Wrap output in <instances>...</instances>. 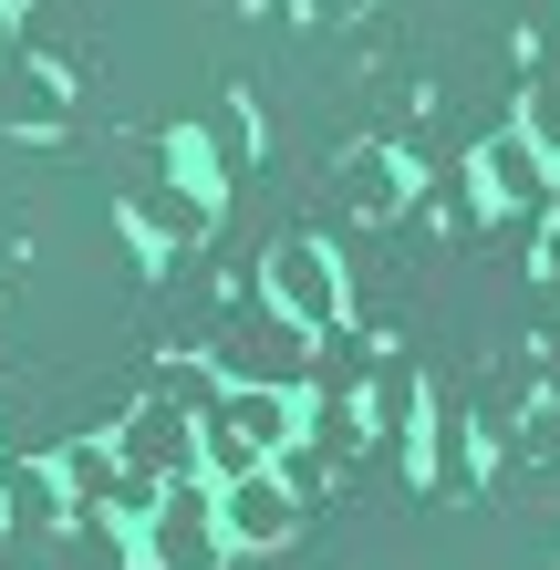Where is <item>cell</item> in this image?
<instances>
[{
  "label": "cell",
  "instance_id": "cell-1",
  "mask_svg": "<svg viewBox=\"0 0 560 570\" xmlns=\"http://www.w3.org/2000/svg\"><path fill=\"white\" fill-rule=\"evenodd\" d=\"M259 312H281L291 332H343L353 312V281H343V259L322 249V239H281V249H259Z\"/></svg>",
  "mask_w": 560,
  "mask_h": 570
},
{
  "label": "cell",
  "instance_id": "cell-2",
  "mask_svg": "<svg viewBox=\"0 0 560 570\" xmlns=\"http://www.w3.org/2000/svg\"><path fill=\"white\" fill-rule=\"evenodd\" d=\"M136 560H146V570H218V560H228L218 488H208V478H177V488L146 509V529H136Z\"/></svg>",
  "mask_w": 560,
  "mask_h": 570
},
{
  "label": "cell",
  "instance_id": "cell-3",
  "mask_svg": "<svg viewBox=\"0 0 560 570\" xmlns=\"http://www.w3.org/2000/svg\"><path fill=\"white\" fill-rule=\"evenodd\" d=\"M208 374L218 384H259V394H312V332H291L281 312H259L239 332L208 343Z\"/></svg>",
  "mask_w": 560,
  "mask_h": 570
},
{
  "label": "cell",
  "instance_id": "cell-4",
  "mask_svg": "<svg viewBox=\"0 0 560 570\" xmlns=\"http://www.w3.org/2000/svg\"><path fill=\"white\" fill-rule=\"evenodd\" d=\"M115 456H125V478L177 488V478H197V415H177V405H125L115 415Z\"/></svg>",
  "mask_w": 560,
  "mask_h": 570
},
{
  "label": "cell",
  "instance_id": "cell-5",
  "mask_svg": "<svg viewBox=\"0 0 560 570\" xmlns=\"http://www.w3.org/2000/svg\"><path fill=\"white\" fill-rule=\"evenodd\" d=\"M218 529H228V550H271V540L302 529V498H291L271 466H259V478H228L218 488Z\"/></svg>",
  "mask_w": 560,
  "mask_h": 570
},
{
  "label": "cell",
  "instance_id": "cell-6",
  "mask_svg": "<svg viewBox=\"0 0 560 570\" xmlns=\"http://www.w3.org/2000/svg\"><path fill=\"white\" fill-rule=\"evenodd\" d=\"M415 478L436 488V498H478V488H488V456H478L468 415H425V425H415Z\"/></svg>",
  "mask_w": 560,
  "mask_h": 570
},
{
  "label": "cell",
  "instance_id": "cell-7",
  "mask_svg": "<svg viewBox=\"0 0 560 570\" xmlns=\"http://www.w3.org/2000/svg\"><path fill=\"white\" fill-rule=\"evenodd\" d=\"M73 519V488H62L52 456H0V529H62Z\"/></svg>",
  "mask_w": 560,
  "mask_h": 570
},
{
  "label": "cell",
  "instance_id": "cell-8",
  "mask_svg": "<svg viewBox=\"0 0 560 570\" xmlns=\"http://www.w3.org/2000/svg\"><path fill=\"white\" fill-rule=\"evenodd\" d=\"M343 208L353 218H405L415 208V166L394 156V146H353L343 156Z\"/></svg>",
  "mask_w": 560,
  "mask_h": 570
},
{
  "label": "cell",
  "instance_id": "cell-9",
  "mask_svg": "<svg viewBox=\"0 0 560 570\" xmlns=\"http://www.w3.org/2000/svg\"><path fill=\"white\" fill-rule=\"evenodd\" d=\"M540 187H560V166H540L519 125H509V136H488V146H478V197H488V208H530Z\"/></svg>",
  "mask_w": 560,
  "mask_h": 570
},
{
  "label": "cell",
  "instance_id": "cell-10",
  "mask_svg": "<svg viewBox=\"0 0 560 570\" xmlns=\"http://www.w3.org/2000/svg\"><path fill=\"white\" fill-rule=\"evenodd\" d=\"M519 136H530L540 166H560V52H540L530 83H519Z\"/></svg>",
  "mask_w": 560,
  "mask_h": 570
},
{
  "label": "cell",
  "instance_id": "cell-11",
  "mask_svg": "<svg viewBox=\"0 0 560 570\" xmlns=\"http://www.w3.org/2000/svg\"><path fill=\"white\" fill-rule=\"evenodd\" d=\"M0 115H11L21 136H52V125L73 115V94H62V73H52V62H21V83L0 94Z\"/></svg>",
  "mask_w": 560,
  "mask_h": 570
},
{
  "label": "cell",
  "instance_id": "cell-12",
  "mask_svg": "<svg viewBox=\"0 0 560 570\" xmlns=\"http://www.w3.org/2000/svg\"><path fill=\"white\" fill-rule=\"evenodd\" d=\"M208 146H218V166H228V177H239V166L259 156V115H249V105H228V115L208 125Z\"/></svg>",
  "mask_w": 560,
  "mask_h": 570
},
{
  "label": "cell",
  "instance_id": "cell-13",
  "mask_svg": "<svg viewBox=\"0 0 560 570\" xmlns=\"http://www.w3.org/2000/svg\"><path fill=\"white\" fill-rule=\"evenodd\" d=\"M530 271H540V281H550V291H560V208H550V218H540V249H530Z\"/></svg>",
  "mask_w": 560,
  "mask_h": 570
},
{
  "label": "cell",
  "instance_id": "cell-14",
  "mask_svg": "<svg viewBox=\"0 0 560 570\" xmlns=\"http://www.w3.org/2000/svg\"><path fill=\"white\" fill-rule=\"evenodd\" d=\"M11 21H21V11H11V0H0V31H11Z\"/></svg>",
  "mask_w": 560,
  "mask_h": 570
},
{
  "label": "cell",
  "instance_id": "cell-15",
  "mask_svg": "<svg viewBox=\"0 0 560 570\" xmlns=\"http://www.w3.org/2000/svg\"><path fill=\"white\" fill-rule=\"evenodd\" d=\"M11 11H31V0H11Z\"/></svg>",
  "mask_w": 560,
  "mask_h": 570
},
{
  "label": "cell",
  "instance_id": "cell-16",
  "mask_svg": "<svg viewBox=\"0 0 560 570\" xmlns=\"http://www.w3.org/2000/svg\"><path fill=\"white\" fill-rule=\"evenodd\" d=\"M550 197H560V187H550Z\"/></svg>",
  "mask_w": 560,
  "mask_h": 570
}]
</instances>
